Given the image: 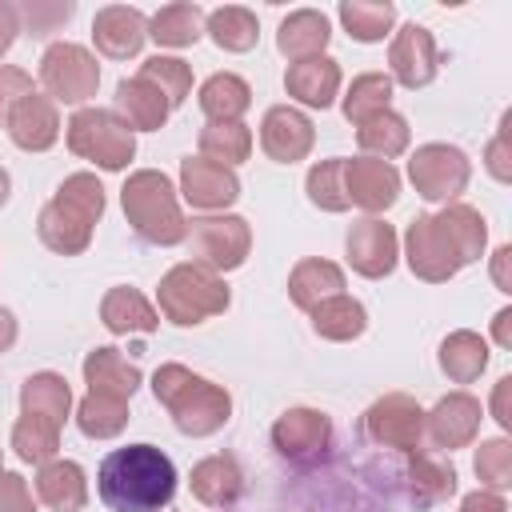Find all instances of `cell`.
<instances>
[{"label":"cell","mask_w":512,"mask_h":512,"mask_svg":"<svg viewBox=\"0 0 512 512\" xmlns=\"http://www.w3.org/2000/svg\"><path fill=\"white\" fill-rule=\"evenodd\" d=\"M484 244H488L484 216L460 200L444 204L436 216H416L404 228V260L428 284L452 280L464 264L480 260Z\"/></svg>","instance_id":"6da1fadb"},{"label":"cell","mask_w":512,"mask_h":512,"mask_svg":"<svg viewBox=\"0 0 512 512\" xmlns=\"http://www.w3.org/2000/svg\"><path fill=\"white\" fill-rule=\"evenodd\" d=\"M96 492L112 512H164L176 496V464L156 444H128L100 460Z\"/></svg>","instance_id":"7a4b0ae2"},{"label":"cell","mask_w":512,"mask_h":512,"mask_svg":"<svg viewBox=\"0 0 512 512\" xmlns=\"http://www.w3.org/2000/svg\"><path fill=\"white\" fill-rule=\"evenodd\" d=\"M152 396H156V404L168 408L172 424L184 436H192V440L212 436V432H220L232 420V396H228V388L196 376L184 364H160L156 376H152Z\"/></svg>","instance_id":"3957f363"},{"label":"cell","mask_w":512,"mask_h":512,"mask_svg":"<svg viewBox=\"0 0 512 512\" xmlns=\"http://www.w3.org/2000/svg\"><path fill=\"white\" fill-rule=\"evenodd\" d=\"M104 216V184L92 172H72L36 216V236L56 256H80Z\"/></svg>","instance_id":"277c9868"},{"label":"cell","mask_w":512,"mask_h":512,"mask_svg":"<svg viewBox=\"0 0 512 512\" xmlns=\"http://www.w3.org/2000/svg\"><path fill=\"white\" fill-rule=\"evenodd\" d=\"M120 208L132 232L156 248H172L188 236V220L180 212L176 184L160 168H140L120 188Z\"/></svg>","instance_id":"5b68a950"},{"label":"cell","mask_w":512,"mask_h":512,"mask_svg":"<svg viewBox=\"0 0 512 512\" xmlns=\"http://www.w3.org/2000/svg\"><path fill=\"white\" fill-rule=\"evenodd\" d=\"M228 284L220 272H212L208 264L200 260H184L176 268L164 272L160 288H156V304H160V316L180 324V328H196L212 316H220L228 308Z\"/></svg>","instance_id":"8992f818"},{"label":"cell","mask_w":512,"mask_h":512,"mask_svg":"<svg viewBox=\"0 0 512 512\" xmlns=\"http://www.w3.org/2000/svg\"><path fill=\"white\" fill-rule=\"evenodd\" d=\"M64 136L72 156L92 160L104 172H124L136 156V132L108 108H76Z\"/></svg>","instance_id":"52a82bcc"},{"label":"cell","mask_w":512,"mask_h":512,"mask_svg":"<svg viewBox=\"0 0 512 512\" xmlns=\"http://www.w3.org/2000/svg\"><path fill=\"white\" fill-rule=\"evenodd\" d=\"M40 84L52 104H88L100 88V64L84 44H48L40 56Z\"/></svg>","instance_id":"ba28073f"},{"label":"cell","mask_w":512,"mask_h":512,"mask_svg":"<svg viewBox=\"0 0 512 512\" xmlns=\"http://www.w3.org/2000/svg\"><path fill=\"white\" fill-rule=\"evenodd\" d=\"M188 248L200 264L212 272H236L252 252V228L244 216L220 212V216H196L188 224Z\"/></svg>","instance_id":"9c48e42d"},{"label":"cell","mask_w":512,"mask_h":512,"mask_svg":"<svg viewBox=\"0 0 512 512\" xmlns=\"http://www.w3.org/2000/svg\"><path fill=\"white\" fill-rule=\"evenodd\" d=\"M360 432L376 448L416 452V448H424V408L404 392H388V396L368 404V412L360 420Z\"/></svg>","instance_id":"30bf717a"},{"label":"cell","mask_w":512,"mask_h":512,"mask_svg":"<svg viewBox=\"0 0 512 512\" xmlns=\"http://www.w3.org/2000/svg\"><path fill=\"white\" fill-rule=\"evenodd\" d=\"M408 180L424 200L452 204L472 180V160L456 144H420L408 160Z\"/></svg>","instance_id":"8fae6325"},{"label":"cell","mask_w":512,"mask_h":512,"mask_svg":"<svg viewBox=\"0 0 512 512\" xmlns=\"http://www.w3.org/2000/svg\"><path fill=\"white\" fill-rule=\"evenodd\" d=\"M272 448L296 468H312L332 448V420L320 408H288L272 424Z\"/></svg>","instance_id":"7c38bea8"},{"label":"cell","mask_w":512,"mask_h":512,"mask_svg":"<svg viewBox=\"0 0 512 512\" xmlns=\"http://www.w3.org/2000/svg\"><path fill=\"white\" fill-rule=\"evenodd\" d=\"M344 252H348L352 272H360L364 280H384L400 260V240L392 224H384L380 216H364L348 228Z\"/></svg>","instance_id":"4fadbf2b"},{"label":"cell","mask_w":512,"mask_h":512,"mask_svg":"<svg viewBox=\"0 0 512 512\" xmlns=\"http://www.w3.org/2000/svg\"><path fill=\"white\" fill-rule=\"evenodd\" d=\"M180 196L200 212H224L228 204L240 200V176H236V168L212 164L204 156H184L180 160Z\"/></svg>","instance_id":"5bb4252c"},{"label":"cell","mask_w":512,"mask_h":512,"mask_svg":"<svg viewBox=\"0 0 512 512\" xmlns=\"http://www.w3.org/2000/svg\"><path fill=\"white\" fill-rule=\"evenodd\" d=\"M344 196H348V204H356L368 216H376V212H384V208L396 204V196H400V172L392 168V160L352 156V160H344Z\"/></svg>","instance_id":"9a60e30c"},{"label":"cell","mask_w":512,"mask_h":512,"mask_svg":"<svg viewBox=\"0 0 512 512\" xmlns=\"http://www.w3.org/2000/svg\"><path fill=\"white\" fill-rule=\"evenodd\" d=\"M388 68H392V80L404 84V88H424L436 80L440 72V52H436V40L424 24H404L396 36H392V48H388Z\"/></svg>","instance_id":"2e32d148"},{"label":"cell","mask_w":512,"mask_h":512,"mask_svg":"<svg viewBox=\"0 0 512 512\" xmlns=\"http://www.w3.org/2000/svg\"><path fill=\"white\" fill-rule=\"evenodd\" d=\"M312 144H316V128H312V120L300 108L276 104V108L264 112V120H260V148H264L268 160L296 164V160H304L312 152Z\"/></svg>","instance_id":"e0dca14e"},{"label":"cell","mask_w":512,"mask_h":512,"mask_svg":"<svg viewBox=\"0 0 512 512\" xmlns=\"http://www.w3.org/2000/svg\"><path fill=\"white\" fill-rule=\"evenodd\" d=\"M404 464H400V492L404 500L420 512V508H432L440 500H448L456 492V468L448 460H440L436 452H400Z\"/></svg>","instance_id":"ac0fdd59"},{"label":"cell","mask_w":512,"mask_h":512,"mask_svg":"<svg viewBox=\"0 0 512 512\" xmlns=\"http://www.w3.org/2000/svg\"><path fill=\"white\" fill-rule=\"evenodd\" d=\"M480 416H484V412H480V400H476V396H468V392H448L444 400H436L432 412H424V436H428L432 448H444V452L464 448V444L476 440Z\"/></svg>","instance_id":"d6986e66"},{"label":"cell","mask_w":512,"mask_h":512,"mask_svg":"<svg viewBox=\"0 0 512 512\" xmlns=\"http://www.w3.org/2000/svg\"><path fill=\"white\" fill-rule=\"evenodd\" d=\"M148 40V16L128 4H108L92 16V44L108 60H128Z\"/></svg>","instance_id":"ffe728a7"},{"label":"cell","mask_w":512,"mask_h":512,"mask_svg":"<svg viewBox=\"0 0 512 512\" xmlns=\"http://www.w3.org/2000/svg\"><path fill=\"white\" fill-rule=\"evenodd\" d=\"M4 128H8V136H12L16 148H24V152H48L60 140V112H56V104L48 96L28 92L12 108V116H8Z\"/></svg>","instance_id":"44dd1931"},{"label":"cell","mask_w":512,"mask_h":512,"mask_svg":"<svg viewBox=\"0 0 512 512\" xmlns=\"http://www.w3.org/2000/svg\"><path fill=\"white\" fill-rule=\"evenodd\" d=\"M188 488L200 504L208 508H232L240 496H244V468L232 452H216V456H204L192 476H188Z\"/></svg>","instance_id":"7402d4cb"},{"label":"cell","mask_w":512,"mask_h":512,"mask_svg":"<svg viewBox=\"0 0 512 512\" xmlns=\"http://www.w3.org/2000/svg\"><path fill=\"white\" fill-rule=\"evenodd\" d=\"M284 88L296 104L304 108H328L340 96V64L332 56H312V60H296L284 72Z\"/></svg>","instance_id":"603a6c76"},{"label":"cell","mask_w":512,"mask_h":512,"mask_svg":"<svg viewBox=\"0 0 512 512\" xmlns=\"http://www.w3.org/2000/svg\"><path fill=\"white\" fill-rule=\"evenodd\" d=\"M36 500L52 512H80L88 504V476L76 460H48L36 472Z\"/></svg>","instance_id":"cb8c5ba5"},{"label":"cell","mask_w":512,"mask_h":512,"mask_svg":"<svg viewBox=\"0 0 512 512\" xmlns=\"http://www.w3.org/2000/svg\"><path fill=\"white\" fill-rule=\"evenodd\" d=\"M100 320H104V328H108L112 336H132V332L148 336V332H156L160 312L148 304L144 292H136V288H128V284H116V288H108L104 300H100Z\"/></svg>","instance_id":"d4e9b609"},{"label":"cell","mask_w":512,"mask_h":512,"mask_svg":"<svg viewBox=\"0 0 512 512\" xmlns=\"http://www.w3.org/2000/svg\"><path fill=\"white\" fill-rule=\"evenodd\" d=\"M332 40V24L324 12L316 8H296L280 20V32H276V48L296 64V60H312V56H324Z\"/></svg>","instance_id":"484cf974"},{"label":"cell","mask_w":512,"mask_h":512,"mask_svg":"<svg viewBox=\"0 0 512 512\" xmlns=\"http://www.w3.org/2000/svg\"><path fill=\"white\" fill-rule=\"evenodd\" d=\"M344 292V268L332 264V260H320V256H304L296 260V268L288 272V296L296 308L312 312L320 300L328 296H340Z\"/></svg>","instance_id":"4316f807"},{"label":"cell","mask_w":512,"mask_h":512,"mask_svg":"<svg viewBox=\"0 0 512 512\" xmlns=\"http://www.w3.org/2000/svg\"><path fill=\"white\" fill-rule=\"evenodd\" d=\"M168 112H172L168 100H164L148 80L132 76V80H120V84H116V116H120L132 132H156V128H164Z\"/></svg>","instance_id":"83f0119b"},{"label":"cell","mask_w":512,"mask_h":512,"mask_svg":"<svg viewBox=\"0 0 512 512\" xmlns=\"http://www.w3.org/2000/svg\"><path fill=\"white\" fill-rule=\"evenodd\" d=\"M84 384H88V392L128 400L140 388V368L128 356H120V348H92L84 356Z\"/></svg>","instance_id":"f1b7e54d"},{"label":"cell","mask_w":512,"mask_h":512,"mask_svg":"<svg viewBox=\"0 0 512 512\" xmlns=\"http://www.w3.org/2000/svg\"><path fill=\"white\" fill-rule=\"evenodd\" d=\"M252 108V88L236 72H216L200 84V112L208 124H232Z\"/></svg>","instance_id":"f546056e"},{"label":"cell","mask_w":512,"mask_h":512,"mask_svg":"<svg viewBox=\"0 0 512 512\" xmlns=\"http://www.w3.org/2000/svg\"><path fill=\"white\" fill-rule=\"evenodd\" d=\"M20 412L28 416H44L56 428H64L68 412H72V388L60 372H32L20 384Z\"/></svg>","instance_id":"4dcf8cb0"},{"label":"cell","mask_w":512,"mask_h":512,"mask_svg":"<svg viewBox=\"0 0 512 512\" xmlns=\"http://www.w3.org/2000/svg\"><path fill=\"white\" fill-rule=\"evenodd\" d=\"M204 8L192 4V0H176V4H164L152 20H148V36L160 44V48H188L204 36Z\"/></svg>","instance_id":"1f68e13d"},{"label":"cell","mask_w":512,"mask_h":512,"mask_svg":"<svg viewBox=\"0 0 512 512\" xmlns=\"http://www.w3.org/2000/svg\"><path fill=\"white\" fill-rule=\"evenodd\" d=\"M308 316H312V332L324 336V340H336V344L356 340V336H364V328H368V312H364V304L352 300V296H344V292L320 300Z\"/></svg>","instance_id":"d6a6232c"},{"label":"cell","mask_w":512,"mask_h":512,"mask_svg":"<svg viewBox=\"0 0 512 512\" xmlns=\"http://www.w3.org/2000/svg\"><path fill=\"white\" fill-rule=\"evenodd\" d=\"M484 368H488V344L476 332L460 328L440 340V372L452 384H472V380H480Z\"/></svg>","instance_id":"836d02e7"},{"label":"cell","mask_w":512,"mask_h":512,"mask_svg":"<svg viewBox=\"0 0 512 512\" xmlns=\"http://www.w3.org/2000/svg\"><path fill=\"white\" fill-rule=\"evenodd\" d=\"M204 32H208L212 44L224 48V52H248V48H256V40H260L256 12L240 8V4H224V8L208 12V16H204Z\"/></svg>","instance_id":"e575fe53"},{"label":"cell","mask_w":512,"mask_h":512,"mask_svg":"<svg viewBox=\"0 0 512 512\" xmlns=\"http://www.w3.org/2000/svg\"><path fill=\"white\" fill-rule=\"evenodd\" d=\"M356 140L364 148V156H376V160H392L400 152H408V140H412V128L400 112H376L368 116L364 124H356Z\"/></svg>","instance_id":"d590c367"},{"label":"cell","mask_w":512,"mask_h":512,"mask_svg":"<svg viewBox=\"0 0 512 512\" xmlns=\"http://www.w3.org/2000/svg\"><path fill=\"white\" fill-rule=\"evenodd\" d=\"M128 400L120 396H104V392H88L80 404H76V424L88 440H112L128 428Z\"/></svg>","instance_id":"8d00e7d4"},{"label":"cell","mask_w":512,"mask_h":512,"mask_svg":"<svg viewBox=\"0 0 512 512\" xmlns=\"http://www.w3.org/2000/svg\"><path fill=\"white\" fill-rule=\"evenodd\" d=\"M340 24L352 40L360 44H376L392 32L396 24V4L388 0H344L340 4Z\"/></svg>","instance_id":"74e56055"},{"label":"cell","mask_w":512,"mask_h":512,"mask_svg":"<svg viewBox=\"0 0 512 512\" xmlns=\"http://www.w3.org/2000/svg\"><path fill=\"white\" fill-rule=\"evenodd\" d=\"M12 452L24 464H36L40 468V464L56 460V452H60V428L52 420H44V416L20 412V420L12 424Z\"/></svg>","instance_id":"f35d334b"},{"label":"cell","mask_w":512,"mask_h":512,"mask_svg":"<svg viewBox=\"0 0 512 512\" xmlns=\"http://www.w3.org/2000/svg\"><path fill=\"white\" fill-rule=\"evenodd\" d=\"M252 152V132L244 120H232V124H204L200 128V156L212 160V164H224V168H236L244 164Z\"/></svg>","instance_id":"ab89813d"},{"label":"cell","mask_w":512,"mask_h":512,"mask_svg":"<svg viewBox=\"0 0 512 512\" xmlns=\"http://www.w3.org/2000/svg\"><path fill=\"white\" fill-rule=\"evenodd\" d=\"M388 104H392V76L388 72H364L344 92V120L364 124L368 116L388 112Z\"/></svg>","instance_id":"60d3db41"},{"label":"cell","mask_w":512,"mask_h":512,"mask_svg":"<svg viewBox=\"0 0 512 512\" xmlns=\"http://www.w3.org/2000/svg\"><path fill=\"white\" fill-rule=\"evenodd\" d=\"M136 76L148 80V84L168 100V108L184 104L188 92H192V68H188L180 56H148Z\"/></svg>","instance_id":"b9f144b4"},{"label":"cell","mask_w":512,"mask_h":512,"mask_svg":"<svg viewBox=\"0 0 512 512\" xmlns=\"http://www.w3.org/2000/svg\"><path fill=\"white\" fill-rule=\"evenodd\" d=\"M304 192L320 212H348V196H344V156L320 160L308 168L304 176Z\"/></svg>","instance_id":"7bdbcfd3"},{"label":"cell","mask_w":512,"mask_h":512,"mask_svg":"<svg viewBox=\"0 0 512 512\" xmlns=\"http://www.w3.org/2000/svg\"><path fill=\"white\" fill-rule=\"evenodd\" d=\"M472 468L480 476L484 488L492 492H504L512 484V444L504 436H492V440H480L476 456H472Z\"/></svg>","instance_id":"ee69618b"},{"label":"cell","mask_w":512,"mask_h":512,"mask_svg":"<svg viewBox=\"0 0 512 512\" xmlns=\"http://www.w3.org/2000/svg\"><path fill=\"white\" fill-rule=\"evenodd\" d=\"M72 12H76L72 0H24V4H16L20 32H28V36H36V40H44V36H52L60 24H68Z\"/></svg>","instance_id":"f6af8a7d"},{"label":"cell","mask_w":512,"mask_h":512,"mask_svg":"<svg viewBox=\"0 0 512 512\" xmlns=\"http://www.w3.org/2000/svg\"><path fill=\"white\" fill-rule=\"evenodd\" d=\"M28 92H36L32 88V76L24 72V68H12V64H0V128L8 124V116H12V108L28 96Z\"/></svg>","instance_id":"bcb514c9"},{"label":"cell","mask_w":512,"mask_h":512,"mask_svg":"<svg viewBox=\"0 0 512 512\" xmlns=\"http://www.w3.org/2000/svg\"><path fill=\"white\" fill-rule=\"evenodd\" d=\"M0 512H36L32 488L20 472H4L0 468Z\"/></svg>","instance_id":"7dc6e473"},{"label":"cell","mask_w":512,"mask_h":512,"mask_svg":"<svg viewBox=\"0 0 512 512\" xmlns=\"http://www.w3.org/2000/svg\"><path fill=\"white\" fill-rule=\"evenodd\" d=\"M508 124H512V112H504V120H500V132L492 136V144H488V172L500 180V184H508L512 180V160H508Z\"/></svg>","instance_id":"c3c4849f"},{"label":"cell","mask_w":512,"mask_h":512,"mask_svg":"<svg viewBox=\"0 0 512 512\" xmlns=\"http://www.w3.org/2000/svg\"><path fill=\"white\" fill-rule=\"evenodd\" d=\"M460 512H508V504H504L500 492H492V488H476V492H468V496L460 500Z\"/></svg>","instance_id":"681fc988"},{"label":"cell","mask_w":512,"mask_h":512,"mask_svg":"<svg viewBox=\"0 0 512 512\" xmlns=\"http://www.w3.org/2000/svg\"><path fill=\"white\" fill-rule=\"evenodd\" d=\"M304 512H376L368 500H360L356 492H340L336 500L332 496H324L316 508H304Z\"/></svg>","instance_id":"f907efd6"},{"label":"cell","mask_w":512,"mask_h":512,"mask_svg":"<svg viewBox=\"0 0 512 512\" xmlns=\"http://www.w3.org/2000/svg\"><path fill=\"white\" fill-rule=\"evenodd\" d=\"M508 396H512V376H500L492 388V420L500 428H512V412H508Z\"/></svg>","instance_id":"816d5d0a"},{"label":"cell","mask_w":512,"mask_h":512,"mask_svg":"<svg viewBox=\"0 0 512 512\" xmlns=\"http://www.w3.org/2000/svg\"><path fill=\"white\" fill-rule=\"evenodd\" d=\"M16 36H20V16H16V4H8V0H0V56L16 44Z\"/></svg>","instance_id":"f5cc1de1"},{"label":"cell","mask_w":512,"mask_h":512,"mask_svg":"<svg viewBox=\"0 0 512 512\" xmlns=\"http://www.w3.org/2000/svg\"><path fill=\"white\" fill-rule=\"evenodd\" d=\"M508 260H512V248H508V244H500V248L492 252V280H496V288H500V292H512V280H508Z\"/></svg>","instance_id":"db71d44e"},{"label":"cell","mask_w":512,"mask_h":512,"mask_svg":"<svg viewBox=\"0 0 512 512\" xmlns=\"http://www.w3.org/2000/svg\"><path fill=\"white\" fill-rule=\"evenodd\" d=\"M492 336H496L500 348H512V308H500L492 316Z\"/></svg>","instance_id":"11a10c76"},{"label":"cell","mask_w":512,"mask_h":512,"mask_svg":"<svg viewBox=\"0 0 512 512\" xmlns=\"http://www.w3.org/2000/svg\"><path fill=\"white\" fill-rule=\"evenodd\" d=\"M16 332H20V328H16V316H12L8 308H0V352H8V348L16 344Z\"/></svg>","instance_id":"9f6ffc18"},{"label":"cell","mask_w":512,"mask_h":512,"mask_svg":"<svg viewBox=\"0 0 512 512\" xmlns=\"http://www.w3.org/2000/svg\"><path fill=\"white\" fill-rule=\"evenodd\" d=\"M8 192H12V176H8L4 168H0V208L8 204Z\"/></svg>","instance_id":"6f0895ef"}]
</instances>
